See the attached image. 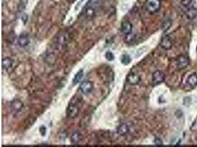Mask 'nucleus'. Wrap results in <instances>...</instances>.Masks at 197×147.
Listing matches in <instances>:
<instances>
[{"instance_id": "obj_1", "label": "nucleus", "mask_w": 197, "mask_h": 147, "mask_svg": "<svg viewBox=\"0 0 197 147\" xmlns=\"http://www.w3.org/2000/svg\"><path fill=\"white\" fill-rule=\"evenodd\" d=\"M160 0H147L145 7L147 10L151 13H156L160 9Z\"/></svg>"}, {"instance_id": "obj_2", "label": "nucleus", "mask_w": 197, "mask_h": 147, "mask_svg": "<svg viewBox=\"0 0 197 147\" xmlns=\"http://www.w3.org/2000/svg\"><path fill=\"white\" fill-rule=\"evenodd\" d=\"M165 80L164 74L160 71H156L152 75V85H157L160 83H163Z\"/></svg>"}, {"instance_id": "obj_3", "label": "nucleus", "mask_w": 197, "mask_h": 147, "mask_svg": "<svg viewBox=\"0 0 197 147\" xmlns=\"http://www.w3.org/2000/svg\"><path fill=\"white\" fill-rule=\"evenodd\" d=\"M94 88L93 84L89 81H83L80 85V91L83 94H89Z\"/></svg>"}, {"instance_id": "obj_4", "label": "nucleus", "mask_w": 197, "mask_h": 147, "mask_svg": "<svg viewBox=\"0 0 197 147\" xmlns=\"http://www.w3.org/2000/svg\"><path fill=\"white\" fill-rule=\"evenodd\" d=\"M79 113V108L75 103H70L67 108V116L71 118H74L78 116Z\"/></svg>"}, {"instance_id": "obj_5", "label": "nucleus", "mask_w": 197, "mask_h": 147, "mask_svg": "<svg viewBox=\"0 0 197 147\" xmlns=\"http://www.w3.org/2000/svg\"><path fill=\"white\" fill-rule=\"evenodd\" d=\"M189 60L185 56H180L177 60V66L179 69H184L189 65Z\"/></svg>"}, {"instance_id": "obj_6", "label": "nucleus", "mask_w": 197, "mask_h": 147, "mask_svg": "<svg viewBox=\"0 0 197 147\" xmlns=\"http://www.w3.org/2000/svg\"><path fill=\"white\" fill-rule=\"evenodd\" d=\"M172 41L171 39V38L168 35H165L164 37H163L161 41H160V46H161L162 48H163L164 49H166L168 50L170 49L172 47Z\"/></svg>"}, {"instance_id": "obj_7", "label": "nucleus", "mask_w": 197, "mask_h": 147, "mask_svg": "<svg viewBox=\"0 0 197 147\" xmlns=\"http://www.w3.org/2000/svg\"><path fill=\"white\" fill-rule=\"evenodd\" d=\"M127 80L128 83L132 85H138L140 81V77H139L138 74L136 73H131L127 77Z\"/></svg>"}, {"instance_id": "obj_8", "label": "nucleus", "mask_w": 197, "mask_h": 147, "mask_svg": "<svg viewBox=\"0 0 197 147\" xmlns=\"http://www.w3.org/2000/svg\"><path fill=\"white\" fill-rule=\"evenodd\" d=\"M133 27H132V23L128 22H123L121 26V32L124 35H129L132 32Z\"/></svg>"}, {"instance_id": "obj_9", "label": "nucleus", "mask_w": 197, "mask_h": 147, "mask_svg": "<svg viewBox=\"0 0 197 147\" xmlns=\"http://www.w3.org/2000/svg\"><path fill=\"white\" fill-rule=\"evenodd\" d=\"M185 15L188 19H194L197 16V9L194 7H188L185 11Z\"/></svg>"}, {"instance_id": "obj_10", "label": "nucleus", "mask_w": 197, "mask_h": 147, "mask_svg": "<svg viewBox=\"0 0 197 147\" xmlns=\"http://www.w3.org/2000/svg\"><path fill=\"white\" fill-rule=\"evenodd\" d=\"M29 38L27 35L22 34L18 38V44L21 47H25L29 44Z\"/></svg>"}, {"instance_id": "obj_11", "label": "nucleus", "mask_w": 197, "mask_h": 147, "mask_svg": "<svg viewBox=\"0 0 197 147\" xmlns=\"http://www.w3.org/2000/svg\"><path fill=\"white\" fill-rule=\"evenodd\" d=\"M187 84L190 87H196L197 85V74L196 73L190 74L187 79Z\"/></svg>"}, {"instance_id": "obj_12", "label": "nucleus", "mask_w": 197, "mask_h": 147, "mask_svg": "<svg viewBox=\"0 0 197 147\" xmlns=\"http://www.w3.org/2000/svg\"><path fill=\"white\" fill-rule=\"evenodd\" d=\"M11 107L13 108V110L16 112H19L22 110V107H23V104L22 102L19 99H16V100L13 101L12 103H11Z\"/></svg>"}, {"instance_id": "obj_13", "label": "nucleus", "mask_w": 197, "mask_h": 147, "mask_svg": "<svg viewBox=\"0 0 197 147\" xmlns=\"http://www.w3.org/2000/svg\"><path fill=\"white\" fill-rule=\"evenodd\" d=\"M83 77V71L80 70L77 72L75 75L74 78H73V80H72V83H73V85H77L78 83H79L81 81L82 78Z\"/></svg>"}, {"instance_id": "obj_14", "label": "nucleus", "mask_w": 197, "mask_h": 147, "mask_svg": "<svg viewBox=\"0 0 197 147\" xmlns=\"http://www.w3.org/2000/svg\"><path fill=\"white\" fill-rule=\"evenodd\" d=\"M81 133L79 132H75V133H72L70 140L73 144H78L81 140Z\"/></svg>"}, {"instance_id": "obj_15", "label": "nucleus", "mask_w": 197, "mask_h": 147, "mask_svg": "<svg viewBox=\"0 0 197 147\" xmlns=\"http://www.w3.org/2000/svg\"><path fill=\"white\" fill-rule=\"evenodd\" d=\"M118 132L120 135H125L128 133V127L126 124H121L118 127Z\"/></svg>"}, {"instance_id": "obj_16", "label": "nucleus", "mask_w": 197, "mask_h": 147, "mask_svg": "<svg viewBox=\"0 0 197 147\" xmlns=\"http://www.w3.org/2000/svg\"><path fill=\"white\" fill-rule=\"evenodd\" d=\"M13 65V60L10 58H4L2 60V68L3 69H7L11 68Z\"/></svg>"}, {"instance_id": "obj_17", "label": "nucleus", "mask_w": 197, "mask_h": 147, "mask_svg": "<svg viewBox=\"0 0 197 147\" xmlns=\"http://www.w3.org/2000/svg\"><path fill=\"white\" fill-rule=\"evenodd\" d=\"M120 61H121V63L124 66H127L129 63H131L132 62V58H131L130 55H128L127 54H124L122 55L121 58H120Z\"/></svg>"}, {"instance_id": "obj_18", "label": "nucleus", "mask_w": 197, "mask_h": 147, "mask_svg": "<svg viewBox=\"0 0 197 147\" xmlns=\"http://www.w3.org/2000/svg\"><path fill=\"white\" fill-rule=\"evenodd\" d=\"M171 21L170 19H167L165 21H164L162 24V30H163V32H166L168 30L170 29L171 27Z\"/></svg>"}, {"instance_id": "obj_19", "label": "nucleus", "mask_w": 197, "mask_h": 147, "mask_svg": "<svg viewBox=\"0 0 197 147\" xmlns=\"http://www.w3.org/2000/svg\"><path fill=\"white\" fill-rule=\"evenodd\" d=\"M85 13H86V15H87L88 17H92V16H94L95 14L94 8H93L92 7H91V6H89L88 7H87Z\"/></svg>"}, {"instance_id": "obj_20", "label": "nucleus", "mask_w": 197, "mask_h": 147, "mask_svg": "<svg viewBox=\"0 0 197 147\" xmlns=\"http://www.w3.org/2000/svg\"><path fill=\"white\" fill-rule=\"evenodd\" d=\"M105 56H106V60H108V61H112V60H114V54H113L112 52H107L106 53Z\"/></svg>"}, {"instance_id": "obj_21", "label": "nucleus", "mask_w": 197, "mask_h": 147, "mask_svg": "<svg viewBox=\"0 0 197 147\" xmlns=\"http://www.w3.org/2000/svg\"><path fill=\"white\" fill-rule=\"evenodd\" d=\"M192 0H182L181 1V4L185 8H188V7H190V4H191Z\"/></svg>"}, {"instance_id": "obj_22", "label": "nucleus", "mask_w": 197, "mask_h": 147, "mask_svg": "<svg viewBox=\"0 0 197 147\" xmlns=\"http://www.w3.org/2000/svg\"><path fill=\"white\" fill-rule=\"evenodd\" d=\"M190 129H191L192 131L197 132V118L195 121H194V122L193 123V124H192L191 127H190Z\"/></svg>"}, {"instance_id": "obj_23", "label": "nucleus", "mask_w": 197, "mask_h": 147, "mask_svg": "<svg viewBox=\"0 0 197 147\" xmlns=\"http://www.w3.org/2000/svg\"><path fill=\"white\" fill-rule=\"evenodd\" d=\"M39 131L42 136H44L46 135V127L44 126H42V127L39 128Z\"/></svg>"}, {"instance_id": "obj_24", "label": "nucleus", "mask_w": 197, "mask_h": 147, "mask_svg": "<svg viewBox=\"0 0 197 147\" xmlns=\"http://www.w3.org/2000/svg\"><path fill=\"white\" fill-rule=\"evenodd\" d=\"M154 144L157 146H162L163 145V141H162L159 138H156L155 140H154Z\"/></svg>"}, {"instance_id": "obj_25", "label": "nucleus", "mask_w": 197, "mask_h": 147, "mask_svg": "<svg viewBox=\"0 0 197 147\" xmlns=\"http://www.w3.org/2000/svg\"><path fill=\"white\" fill-rule=\"evenodd\" d=\"M99 1L100 0H89V3H91V4H96L97 2H99Z\"/></svg>"}, {"instance_id": "obj_26", "label": "nucleus", "mask_w": 197, "mask_h": 147, "mask_svg": "<svg viewBox=\"0 0 197 147\" xmlns=\"http://www.w3.org/2000/svg\"><path fill=\"white\" fill-rule=\"evenodd\" d=\"M22 20H23V22H24H24H26V21H27V15H26V14H24V16H22Z\"/></svg>"}]
</instances>
